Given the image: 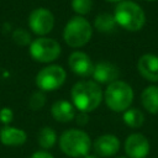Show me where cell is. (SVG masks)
<instances>
[{"label": "cell", "instance_id": "obj_11", "mask_svg": "<svg viewBox=\"0 0 158 158\" xmlns=\"http://www.w3.org/2000/svg\"><path fill=\"white\" fill-rule=\"evenodd\" d=\"M93 147L99 157H112L120 149V139L115 135L105 133L94 141Z\"/></svg>", "mask_w": 158, "mask_h": 158}, {"label": "cell", "instance_id": "obj_28", "mask_svg": "<svg viewBox=\"0 0 158 158\" xmlns=\"http://www.w3.org/2000/svg\"><path fill=\"white\" fill-rule=\"evenodd\" d=\"M144 1H157V0H144Z\"/></svg>", "mask_w": 158, "mask_h": 158}, {"label": "cell", "instance_id": "obj_7", "mask_svg": "<svg viewBox=\"0 0 158 158\" xmlns=\"http://www.w3.org/2000/svg\"><path fill=\"white\" fill-rule=\"evenodd\" d=\"M67 79L65 70L59 65H47L36 75V85L42 91H52L60 88Z\"/></svg>", "mask_w": 158, "mask_h": 158}, {"label": "cell", "instance_id": "obj_3", "mask_svg": "<svg viewBox=\"0 0 158 158\" xmlns=\"http://www.w3.org/2000/svg\"><path fill=\"white\" fill-rule=\"evenodd\" d=\"M59 147L62 152L72 158H84L88 156L91 139L86 132L78 128L65 130L59 137Z\"/></svg>", "mask_w": 158, "mask_h": 158}, {"label": "cell", "instance_id": "obj_13", "mask_svg": "<svg viewBox=\"0 0 158 158\" xmlns=\"http://www.w3.org/2000/svg\"><path fill=\"white\" fill-rule=\"evenodd\" d=\"M120 75V70L118 68L111 63V62H106V60H102V62H99L94 65V70H93V74L91 77L94 78V81H96L98 84H110L115 80H117Z\"/></svg>", "mask_w": 158, "mask_h": 158}, {"label": "cell", "instance_id": "obj_6", "mask_svg": "<svg viewBox=\"0 0 158 158\" xmlns=\"http://www.w3.org/2000/svg\"><path fill=\"white\" fill-rule=\"evenodd\" d=\"M28 52L35 60L40 63H51L59 57L60 46L53 38L38 37L30 43Z\"/></svg>", "mask_w": 158, "mask_h": 158}, {"label": "cell", "instance_id": "obj_19", "mask_svg": "<svg viewBox=\"0 0 158 158\" xmlns=\"http://www.w3.org/2000/svg\"><path fill=\"white\" fill-rule=\"evenodd\" d=\"M57 142V133L56 131L52 128V127H43L41 128V131L38 132V144L44 148V149H48V148H52Z\"/></svg>", "mask_w": 158, "mask_h": 158}, {"label": "cell", "instance_id": "obj_18", "mask_svg": "<svg viewBox=\"0 0 158 158\" xmlns=\"http://www.w3.org/2000/svg\"><path fill=\"white\" fill-rule=\"evenodd\" d=\"M122 120L128 127L138 128L144 123V115L139 109L131 107V109H127L126 111H123Z\"/></svg>", "mask_w": 158, "mask_h": 158}, {"label": "cell", "instance_id": "obj_9", "mask_svg": "<svg viewBox=\"0 0 158 158\" xmlns=\"http://www.w3.org/2000/svg\"><path fill=\"white\" fill-rule=\"evenodd\" d=\"M149 148V141L142 133H132L125 141V153L128 158H146Z\"/></svg>", "mask_w": 158, "mask_h": 158}, {"label": "cell", "instance_id": "obj_1", "mask_svg": "<svg viewBox=\"0 0 158 158\" xmlns=\"http://www.w3.org/2000/svg\"><path fill=\"white\" fill-rule=\"evenodd\" d=\"M72 101L74 107L83 112L94 111L104 98V93L100 85L94 80H81L73 85L72 91Z\"/></svg>", "mask_w": 158, "mask_h": 158}, {"label": "cell", "instance_id": "obj_26", "mask_svg": "<svg viewBox=\"0 0 158 158\" xmlns=\"http://www.w3.org/2000/svg\"><path fill=\"white\" fill-rule=\"evenodd\" d=\"M84 158H98V157H95V156H90V154H88V156H85Z\"/></svg>", "mask_w": 158, "mask_h": 158}, {"label": "cell", "instance_id": "obj_8", "mask_svg": "<svg viewBox=\"0 0 158 158\" xmlns=\"http://www.w3.org/2000/svg\"><path fill=\"white\" fill-rule=\"evenodd\" d=\"M28 26L35 35L43 37L52 31L54 26V16L47 9H35L28 16Z\"/></svg>", "mask_w": 158, "mask_h": 158}, {"label": "cell", "instance_id": "obj_23", "mask_svg": "<svg viewBox=\"0 0 158 158\" xmlns=\"http://www.w3.org/2000/svg\"><path fill=\"white\" fill-rule=\"evenodd\" d=\"M12 118H14V112L10 107H2L0 110V121L5 126H9V123H11Z\"/></svg>", "mask_w": 158, "mask_h": 158}, {"label": "cell", "instance_id": "obj_20", "mask_svg": "<svg viewBox=\"0 0 158 158\" xmlns=\"http://www.w3.org/2000/svg\"><path fill=\"white\" fill-rule=\"evenodd\" d=\"M93 7V0H72V9L78 16H84L90 12Z\"/></svg>", "mask_w": 158, "mask_h": 158}, {"label": "cell", "instance_id": "obj_27", "mask_svg": "<svg viewBox=\"0 0 158 158\" xmlns=\"http://www.w3.org/2000/svg\"><path fill=\"white\" fill-rule=\"evenodd\" d=\"M106 1H110V2H120L122 0H106Z\"/></svg>", "mask_w": 158, "mask_h": 158}, {"label": "cell", "instance_id": "obj_16", "mask_svg": "<svg viewBox=\"0 0 158 158\" xmlns=\"http://www.w3.org/2000/svg\"><path fill=\"white\" fill-rule=\"evenodd\" d=\"M141 102L144 110L152 115H158V85H148L141 94Z\"/></svg>", "mask_w": 158, "mask_h": 158}, {"label": "cell", "instance_id": "obj_21", "mask_svg": "<svg viewBox=\"0 0 158 158\" xmlns=\"http://www.w3.org/2000/svg\"><path fill=\"white\" fill-rule=\"evenodd\" d=\"M46 100H47L46 94L42 90L35 91V93L31 94V96L28 99V106L32 110H40V109H42L44 106Z\"/></svg>", "mask_w": 158, "mask_h": 158}, {"label": "cell", "instance_id": "obj_10", "mask_svg": "<svg viewBox=\"0 0 158 158\" xmlns=\"http://www.w3.org/2000/svg\"><path fill=\"white\" fill-rule=\"evenodd\" d=\"M68 64H69L70 70L75 75H79L81 78H86V77L91 75L93 70H94V64H93L90 57L86 53L80 52V51L73 52L69 56Z\"/></svg>", "mask_w": 158, "mask_h": 158}, {"label": "cell", "instance_id": "obj_5", "mask_svg": "<svg viewBox=\"0 0 158 158\" xmlns=\"http://www.w3.org/2000/svg\"><path fill=\"white\" fill-rule=\"evenodd\" d=\"M93 36V27L90 22L83 16H74L72 17L64 30H63V38L64 42L73 48H79L85 46Z\"/></svg>", "mask_w": 158, "mask_h": 158}, {"label": "cell", "instance_id": "obj_12", "mask_svg": "<svg viewBox=\"0 0 158 158\" xmlns=\"http://www.w3.org/2000/svg\"><path fill=\"white\" fill-rule=\"evenodd\" d=\"M137 69L142 78L148 81H158V56L153 53H146L138 58Z\"/></svg>", "mask_w": 158, "mask_h": 158}, {"label": "cell", "instance_id": "obj_14", "mask_svg": "<svg viewBox=\"0 0 158 158\" xmlns=\"http://www.w3.org/2000/svg\"><path fill=\"white\" fill-rule=\"evenodd\" d=\"M27 139V135L23 130L12 127V126H4L0 130V142L4 146L9 147H19L22 146Z\"/></svg>", "mask_w": 158, "mask_h": 158}, {"label": "cell", "instance_id": "obj_24", "mask_svg": "<svg viewBox=\"0 0 158 158\" xmlns=\"http://www.w3.org/2000/svg\"><path fill=\"white\" fill-rule=\"evenodd\" d=\"M75 121L79 126H85L89 121V115L88 112H83V111H79L78 114H75Z\"/></svg>", "mask_w": 158, "mask_h": 158}, {"label": "cell", "instance_id": "obj_4", "mask_svg": "<svg viewBox=\"0 0 158 158\" xmlns=\"http://www.w3.org/2000/svg\"><path fill=\"white\" fill-rule=\"evenodd\" d=\"M104 100L107 107L115 112H123L130 109L133 101V89L123 80L110 83L104 91Z\"/></svg>", "mask_w": 158, "mask_h": 158}, {"label": "cell", "instance_id": "obj_15", "mask_svg": "<svg viewBox=\"0 0 158 158\" xmlns=\"http://www.w3.org/2000/svg\"><path fill=\"white\" fill-rule=\"evenodd\" d=\"M51 114L56 121L65 123V122L74 120L77 112H75V107H74V105H72V102H69L68 100H58L52 105Z\"/></svg>", "mask_w": 158, "mask_h": 158}, {"label": "cell", "instance_id": "obj_25", "mask_svg": "<svg viewBox=\"0 0 158 158\" xmlns=\"http://www.w3.org/2000/svg\"><path fill=\"white\" fill-rule=\"evenodd\" d=\"M30 158H54V157L47 151H36L35 153H32Z\"/></svg>", "mask_w": 158, "mask_h": 158}, {"label": "cell", "instance_id": "obj_29", "mask_svg": "<svg viewBox=\"0 0 158 158\" xmlns=\"http://www.w3.org/2000/svg\"><path fill=\"white\" fill-rule=\"evenodd\" d=\"M118 158H126V157H118Z\"/></svg>", "mask_w": 158, "mask_h": 158}, {"label": "cell", "instance_id": "obj_2", "mask_svg": "<svg viewBox=\"0 0 158 158\" xmlns=\"http://www.w3.org/2000/svg\"><path fill=\"white\" fill-rule=\"evenodd\" d=\"M114 17L117 26L131 32L139 31L146 23V14L143 9L131 0L120 1L114 10Z\"/></svg>", "mask_w": 158, "mask_h": 158}, {"label": "cell", "instance_id": "obj_22", "mask_svg": "<svg viewBox=\"0 0 158 158\" xmlns=\"http://www.w3.org/2000/svg\"><path fill=\"white\" fill-rule=\"evenodd\" d=\"M12 40L17 46H30V43L32 42L30 32L23 28H16L12 32Z\"/></svg>", "mask_w": 158, "mask_h": 158}, {"label": "cell", "instance_id": "obj_17", "mask_svg": "<svg viewBox=\"0 0 158 158\" xmlns=\"http://www.w3.org/2000/svg\"><path fill=\"white\" fill-rule=\"evenodd\" d=\"M116 26H117V23L115 21L114 15H111L109 12L99 14L94 21V27L102 33H111L112 31H115Z\"/></svg>", "mask_w": 158, "mask_h": 158}]
</instances>
